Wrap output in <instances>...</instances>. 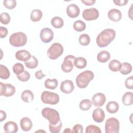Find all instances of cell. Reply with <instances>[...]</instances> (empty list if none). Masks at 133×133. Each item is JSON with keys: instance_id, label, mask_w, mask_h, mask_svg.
Listing matches in <instances>:
<instances>
[{"instance_id": "cell-1", "label": "cell", "mask_w": 133, "mask_h": 133, "mask_svg": "<svg viewBox=\"0 0 133 133\" xmlns=\"http://www.w3.org/2000/svg\"><path fill=\"white\" fill-rule=\"evenodd\" d=\"M116 32L112 29H106L97 36L96 43L99 47H104L109 45L115 37Z\"/></svg>"}, {"instance_id": "cell-2", "label": "cell", "mask_w": 133, "mask_h": 133, "mask_svg": "<svg viewBox=\"0 0 133 133\" xmlns=\"http://www.w3.org/2000/svg\"><path fill=\"white\" fill-rule=\"evenodd\" d=\"M94 74L90 70L85 71L79 74L76 78V83L78 87L85 88L89 84V82L94 79Z\"/></svg>"}, {"instance_id": "cell-3", "label": "cell", "mask_w": 133, "mask_h": 133, "mask_svg": "<svg viewBox=\"0 0 133 133\" xmlns=\"http://www.w3.org/2000/svg\"><path fill=\"white\" fill-rule=\"evenodd\" d=\"M42 115L51 125H56L60 121V115L58 112L55 109L48 107L45 108L42 110Z\"/></svg>"}, {"instance_id": "cell-4", "label": "cell", "mask_w": 133, "mask_h": 133, "mask_svg": "<svg viewBox=\"0 0 133 133\" xmlns=\"http://www.w3.org/2000/svg\"><path fill=\"white\" fill-rule=\"evenodd\" d=\"M27 42L26 35L23 32H18L11 34L9 37V43L14 47H19L24 46Z\"/></svg>"}, {"instance_id": "cell-5", "label": "cell", "mask_w": 133, "mask_h": 133, "mask_svg": "<svg viewBox=\"0 0 133 133\" xmlns=\"http://www.w3.org/2000/svg\"><path fill=\"white\" fill-rule=\"evenodd\" d=\"M63 52V47L58 43L52 44L48 49L47 54L48 58L52 60H55L59 57Z\"/></svg>"}, {"instance_id": "cell-6", "label": "cell", "mask_w": 133, "mask_h": 133, "mask_svg": "<svg viewBox=\"0 0 133 133\" xmlns=\"http://www.w3.org/2000/svg\"><path fill=\"white\" fill-rule=\"evenodd\" d=\"M41 98L43 103L51 105L56 104L59 101V95L56 93L49 91H44L41 95Z\"/></svg>"}, {"instance_id": "cell-7", "label": "cell", "mask_w": 133, "mask_h": 133, "mask_svg": "<svg viewBox=\"0 0 133 133\" xmlns=\"http://www.w3.org/2000/svg\"><path fill=\"white\" fill-rule=\"evenodd\" d=\"M119 130V123L115 117L107 119L105 123V133H118Z\"/></svg>"}, {"instance_id": "cell-8", "label": "cell", "mask_w": 133, "mask_h": 133, "mask_svg": "<svg viewBox=\"0 0 133 133\" xmlns=\"http://www.w3.org/2000/svg\"><path fill=\"white\" fill-rule=\"evenodd\" d=\"M16 88L14 86L10 84H4L0 82V93L1 96L6 97H11L14 95Z\"/></svg>"}, {"instance_id": "cell-9", "label": "cell", "mask_w": 133, "mask_h": 133, "mask_svg": "<svg viewBox=\"0 0 133 133\" xmlns=\"http://www.w3.org/2000/svg\"><path fill=\"white\" fill-rule=\"evenodd\" d=\"M75 57L73 55H68L66 56L61 64L62 70L65 73L70 72L73 69V61Z\"/></svg>"}, {"instance_id": "cell-10", "label": "cell", "mask_w": 133, "mask_h": 133, "mask_svg": "<svg viewBox=\"0 0 133 133\" xmlns=\"http://www.w3.org/2000/svg\"><path fill=\"white\" fill-rule=\"evenodd\" d=\"M83 17L87 21H91L97 19L99 16L98 10L95 8H90L85 9L82 14Z\"/></svg>"}, {"instance_id": "cell-11", "label": "cell", "mask_w": 133, "mask_h": 133, "mask_svg": "<svg viewBox=\"0 0 133 133\" xmlns=\"http://www.w3.org/2000/svg\"><path fill=\"white\" fill-rule=\"evenodd\" d=\"M54 37V32L51 29L48 28H44L40 32V38L44 43H48L51 42Z\"/></svg>"}, {"instance_id": "cell-12", "label": "cell", "mask_w": 133, "mask_h": 133, "mask_svg": "<svg viewBox=\"0 0 133 133\" xmlns=\"http://www.w3.org/2000/svg\"><path fill=\"white\" fill-rule=\"evenodd\" d=\"M106 101L105 95L101 92L95 94L92 98V104L97 107H102Z\"/></svg>"}, {"instance_id": "cell-13", "label": "cell", "mask_w": 133, "mask_h": 133, "mask_svg": "<svg viewBox=\"0 0 133 133\" xmlns=\"http://www.w3.org/2000/svg\"><path fill=\"white\" fill-rule=\"evenodd\" d=\"M74 89L73 82L71 80H65L61 82L60 85L61 91L66 94L71 93Z\"/></svg>"}, {"instance_id": "cell-14", "label": "cell", "mask_w": 133, "mask_h": 133, "mask_svg": "<svg viewBox=\"0 0 133 133\" xmlns=\"http://www.w3.org/2000/svg\"><path fill=\"white\" fill-rule=\"evenodd\" d=\"M80 10L77 5L74 4L69 5L66 8V14L68 16L72 18H74L78 16Z\"/></svg>"}, {"instance_id": "cell-15", "label": "cell", "mask_w": 133, "mask_h": 133, "mask_svg": "<svg viewBox=\"0 0 133 133\" xmlns=\"http://www.w3.org/2000/svg\"><path fill=\"white\" fill-rule=\"evenodd\" d=\"M92 116L94 121L97 123H101L105 118V113L102 109L97 108L94 110Z\"/></svg>"}, {"instance_id": "cell-16", "label": "cell", "mask_w": 133, "mask_h": 133, "mask_svg": "<svg viewBox=\"0 0 133 133\" xmlns=\"http://www.w3.org/2000/svg\"><path fill=\"white\" fill-rule=\"evenodd\" d=\"M108 16L110 20L114 22H118L122 17L121 11L117 9H112L108 13Z\"/></svg>"}, {"instance_id": "cell-17", "label": "cell", "mask_w": 133, "mask_h": 133, "mask_svg": "<svg viewBox=\"0 0 133 133\" xmlns=\"http://www.w3.org/2000/svg\"><path fill=\"white\" fill-rule=\"evenodd\" d=\"M31 54L26 50H20L16 52L15 57L18 60L22 61H27L31 58Z\"/></svg>"}, {"instance_id": "cell-18", "label": "cell", "mask_w": 133, "mask_h": 133, "mask_svg": "<svg viewBox=\"0 0 133 133\" xmlns=\"http://www.w3.org/2000/svg\"><path fill=\"white\" fill-rule=\"evenodd\" d=\"M20 125L21 129L24 131H28L30 130L33 126L31 120L27 117H24L21 119Z\"/></svg>"}, {"instance_id": "cell-19", "label": "cell", "mask_w": 133, "mask_h": 133, "mask_svg": "<svg viewBox=\"0 0 133 133\" xmlns=\"http://www.w3.org/2000/svg\"><path fill=\"white\" fill-rule=\"evenodd\" d=\"M4 129L5 131L8 133H15L18 130L17 124L13 121L6 122L4 126Z\"/></svg>"}, {"instance_id": "cell-20", "label": "cell", "mask_w": 133, "mask_h": 133, "mask_svg": "<svg viewBox=\"0 0 133 133\" xmlns=\"http://www.w3.org/2000/svg\"><path fill=\"white\" fill-rule=\"evenodd\" d=\"M110 59V54L107 50H102L97 55V60L101 63H105Z\"/></svg>"}, {"instance_id": "cell-21", "label": "cell", "mask_w": 133, "mask_h": 133, "mask_svg": "<svg viewBox=\"0 0 133 133\" xmlns=\"http://www.w3.org/2000/svg\"><path fill=\"white\" fill-rule=\"evenodd\" d=\"M22 100L26 103L31 102L34 99V95L30 90H25L21 94Z\"/></svg>"}, {"instance_id": "cell-22", "label": "cell", "mask_w": 133, "mask_h": 133, "mask_svg": "<svg viewBox=\"0 0 133 133\" xmlns=\"http://www.w3.org/2000/svg\"><path fill=\"white\" fill-rule=\"evenodd\" d=\"M107 111L111 114L116 113L119 109V105L115 101H110L106 105Z\"/></svg>"}, {"instance_id": "cell-23", "label": "cell", "mask_w": 133, "mask_h": 133, "mask_svg": "<svg viewBox=\"0 0 133 133\" xmlns=\"http://www.w3.org/2000/svg\"><path fill=\"white\" fill-rule=\"evenodd\" d=\"M122 102L125 105H131L133 103V94L131 92H126L122 97Z\"/></svg>"}, {"instance_id": "cell-24", "label": "cell", "mask_w": 133, "mask_h": 133, "mask_svg": "<svg viewBox=\"0 0 133 133\" xmlns=\"http://www.w3.org/2000/svg\"><path fill=\"white\" fill-rule=\"evenodd\" d=\"M73 64L76 68L80 69H83L87 65V61L83 57H77L74 60Z\"/></svg>"}, {"instance_id": "cell-25", "label": "cell", "mask_w": 133, "mask_h": 133, "mask_svg": "<svg viewBox=\"0 0 133 133\" xmlns=\"http://www.w3.org/2000/svg\"><path fill=\"white\" fill-rule=\"evenodd\" d=\"M43 16V13L39 9H35L31 11L30 15L31 20L33 22H37L39 21Z\"/></svg>"}, {"instance_id": "cell-26", "label": "cell", "mask_w": 133, "mask_h": 133, "mask_svg": "<svg viewBox=\"0 0 133 133\" xmlns=\"http://www.w3.org/2000/svg\"><path fill=\"white\" fill-rule=\"evenodd\" d=\"M121 62L117 60H112L109 63V68L113 72L119 71L121 68Z\"/></svg>"}, {"instance_id": "cell-27", "label": "cell", "mask_w": 133, "mask_h": 133, "mask_svg": "<svg viewBox=\"0 0 133 133\" xmlns=\"http://www.w3.org/2000/svg\"><path fill=\"white\" fill-rule=\"evenodd\" d=\"M45 87L48 89H55L58 86V81L56 78L50 79L47 78L44 83Z\"/></svg>"}, {"instance_id": "cell-28", "label": "cell", "mask_w": 133, "mask_h": 133, "mask_svg": "<svg viewBox=\"0 0 133 133\" xmlns=\"http://www.w3.org/2000/svg\"><path fill=\"white\" fill-rule=\"evenodd\" d=\"M51 24L55 28L59 29L63 26L64 22L61 17L56 16L52 18L51 20Z\"/></svg>"}, {"instance_id": "cell-29", "label": "cell", "mask_w": 133, "mask_h": 133, "mask_svg": "<svg viewBox=\"0 0 133 133\" xmlns=\"http://www.w3.org/2000/svg\"><path fill=\"white\" fill-rule=\"evenodd\" d=\"M24 64L25 66L28 68L34 69L36 68L38 65V60L35 56H32L30 59L27 61H25Z\"/></svg>"}, {"instance_id": "cell-30", "label": "cell", "mask_w": 133, "mask_h": 133, "mask_svg": "<svg viewBox=\"0 0 133 133\" xmlns=\"http://www.w3.org/2000/svg\"><path fill=\"white\" fill-rule=\"evenodd\" d=\"M132 71L131 65L128 62H123L121 64V68L119 72L123 75H127L129 74Z\"/></svg>"}, {"instance_id": "cell-31", "label": "cell", "mask_w": 133, "mask_h": 133, "mask_svg": "<svg viewBox=\"0 0 133 133\" xmlns=\"http://www.w3.org/2000/svg\"><path fill=\"white\" fill-rule=\"evenodd\" d=\"M86 25L84 22L82 20H76L73 23L74 29L77 32H82L85 30Z\"/></svg>"}, {"instance_id": "cell-32", "label": "cell", "mask_w": 133, "mask_h": 133, "mask_svg": "<svg viewBox=\"0 0 133 133\" xmlns=\"http://www.w3.org/2000/svg\"><path fill=\"white\" fill-rule=\"evenodd\" d=\"M0 77L3 79H7L10 76V71L3 64L0 65Z\"/></svg>"}, {"instance_id": "cell-33", "label": "cell", "mask_w": 133, "mask_h": 133, "mask_svg": "<svg viewBox=\"0 0 133 133\" xmlns=\"http://www.w3.org/2000/svg\"><path fill=\"white\" fill-rule=\"evenodd\" d=\"M92 103L89 99H84L82 100L79 103V108L83 111H87L90 109L92 106Z\"/></svg>"}, {"instance_id": "cell-34", "label": "cell", "mask_w": 133, "mask_h": 133, "mask_svg": "<svg viewBox=\"0 0 133 133\" xmlns=\"http://www.w3.org/2000/svg\"><path fill=\"white\" fill-rule=\"evenodd\" d=\"M79 43L83 46L88 45L90 42V36L87 34H83L79 37Z\"/></svg>"}, {"instance_id": "cell-35", "label": "cell", "mask_w": 133, "mask_h": 133, "mask_svg": "<svg viewBox=\"0 0 133 133\" xmlns=\"http://www.w3.org/2000/svg\"><path fill=\"white\" fill-rule=\"evenodd\" d=\"M62 126V124L61 120L59 122L58 124L56 125H51L49 124V131L51 133H58L61 131Z\"/></svg>"}, {"instance_id": "cell-36", "label": "cell", "mask_w": 133, "mask_h": 133, "mask_svg": "<svg viewBox=\"0 0 133 133\" xmlns=\"http://www.w3.org/2000/svg\"><path fill=\"white\" fill-rule=\"evenodd\" d=\"M12 70L15 74L18 75L24 71V68L22 64L20 63H17L15 64L12 66Z\"/></svg>"}, {"instance_id": "cell-37", "label": "cell", "mask_w": 133, "mask_h": 133, "mask_svg": "<svg viewBox=\"0 0 133 133\" xmlns=\"http://www.w3.org/2000/svg\"><path fill=\"white\" fill-rule=\"evenodd\" d=\"M86 133H101V130L100 128L95 125H90L86 128Z\"/></svg>"}, {"instance_id": "cell-38", "label": "cell", "mask_w": 133, "mask_h": 133, "mask_svg": "<svg viewBox=\"0 0 133 133\" xmlns=\"http://www.w3.org/2000/svg\"><path fill=\"white\" fill-rule=\"evenodd\" d=\"M10 17L9 15L7 12H2L0 15V21L4 24H7L9 23Z\"/></svg>"}, {"instance_id": "cell-39", "label": "cell", "mask_w": 133, "mask_h": 133, "mask_svg": "<svg viewBox=\"0 0 133 133\" xmlns=\"http://www.w3.org/2000/svg\"><path fill=\"white\" fill-rule=\"evenodd\" d=\"M17 76L19 81L21 82H26L30 79V74L28 71H24L21 74L17 75Z\"/></svg>"}, {"instance_id": "cell-40", "label": "cell", "mask_w": 133, "mask_h": 133, "mask_svg": "<svg viewBox=\"0 0 133 133\" xmlns=\"http://www.w3.org/2000/svg\"><path fill=\"white\" fill-rule=\"evenodd\" d=\"M3 4L4 6L8 9H14L17 5L15 0H5L3 1Z\"/></svg>"}, {"instance_id": "cell-41", "label": "cell", "mask_w": 133, "mask_h": 133, "mask_svg": "<svg viewBox=\"0 0 133 133\" xmlns=\"http://www.w3.org/2000/svg\"><path fill=\"white\" fill-rule=\"evenodd\" d=\"M125 86L127 89H133V76H131L127 77L125 82Z\"/></svg>"}, {"instance_id": "cell-42", "label": "cell", "mask_w": 133, "mask_h": 133, "mask_svg": "<svg viewBox=\"0 0 133 133\" xmlns=\"http://www.w3.org/2000/svg\"><path fill=\"white\" fill-rule=\"evenodd\" d=\"M73 132L82 133L83 132V127L81 124H76L73 127Z\"/></svg>"}, {"instance_id": "cell-43", "label": "cell", "mask_w": 133, "mask_h": 133, "mask_svg": "<svg viewBox=\"0 0 133 133\" xmlns=\"http://www.w3.org/2000/svg\"><path fill=\"white\" fill-rule=\"evenodd\" d=\"M0 33H1V38L5 37L8 34V30L4 26L0 27Z\"/></svg>"}, {"instance_id": "cell-44", "label": "cell", "mask_w": 133, "mask_h": 133, "mask_svg": "<svg viewBox=\"0 0 133 133\" xmlns=\"http://www.w3.org/2000/svg\"><path fill=\"white\" fill-rule=\"evenodd\" d=\"M128 0H116V1H113V2L116 5L122 6L126 5V4L128 3Z\"/></svg>"}, {"instance_id": "cell-45", "label": "cell", "mask_w": 133, "mask_h": 133, "mask_svg": "<svg viewBox=\"0 0 133 133\" xmlns=\"http://www.w3.org/2000/svg\"><path fill=\"white\" fill-rule=\"evenodd\" d=\"M45 76H46V75L43 73V72L41 70L37 71L35 73V76L38 79H41L43 77H44Z\"/></svg>"}, {"instance_id": "cell-46", "label": "cell", "mask_w": 133, "mask_h": 133, "mask_svg": "<svg viewBox=\"0 0 133 133\" xmlns=\"http://www.w3.org/2000/svg\"><path fill=\"white\" fill-rule=\"evenodd\" d=\"M81 2L84 4L85 5L87 6H91L93 5L96 2L95 0H81Z\"/></svg>"}, {"instance_id": "cell-47", "label": "cell", "mask_w": 133, "mask_h": 133, "mask_svg": "<svg viewBox=\"0 0 133 133\" xmlns=\"http://www.w3.org/2000/svg\"><path fill=\"white\" fill-rule=\"evenodd\" d=\"M0 122H3L4 120H5L6 118V113L5 111H3V110H1L0 111Z\"/></svg>"}, {"instance_id": "cell-48", "label": "cell", "mask_w": 133, "mask_h": 133, "mask_svg": "<svg viewBox=\"0 0 133 133\" xmlns=\"http://www.w3.org/2000/svg\"><path fill=\"white\" fill-rule=\"evenodd\" d=\"M63 132H73V130H71L70 128H65V130L63 131Z\"/></svg>"}]
</instances>
